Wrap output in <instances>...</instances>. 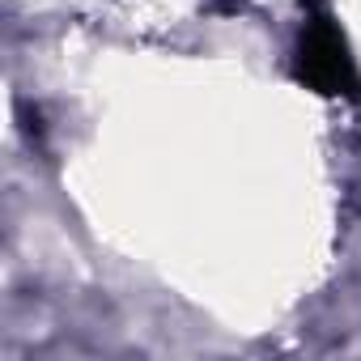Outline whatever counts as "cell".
<instances>
[{
  "label": "cell",
  "instance_id": "obj_1",
  "mask_svg": "<svg viewBox=\"0 0 361 361\" xmlns=\"http://www.w3.org/2000/svg\"><path fill=\"white\" fill-rule=\"evenodd\" d=\"M298 81L323 98H353L357 94V68H353V56H348V43L344 35L336 30L331 18H314L306 30H302V43H298Z\"/></svg>",
  "mask_w": 361,
  "mask_h": 361
}]
</instances>
